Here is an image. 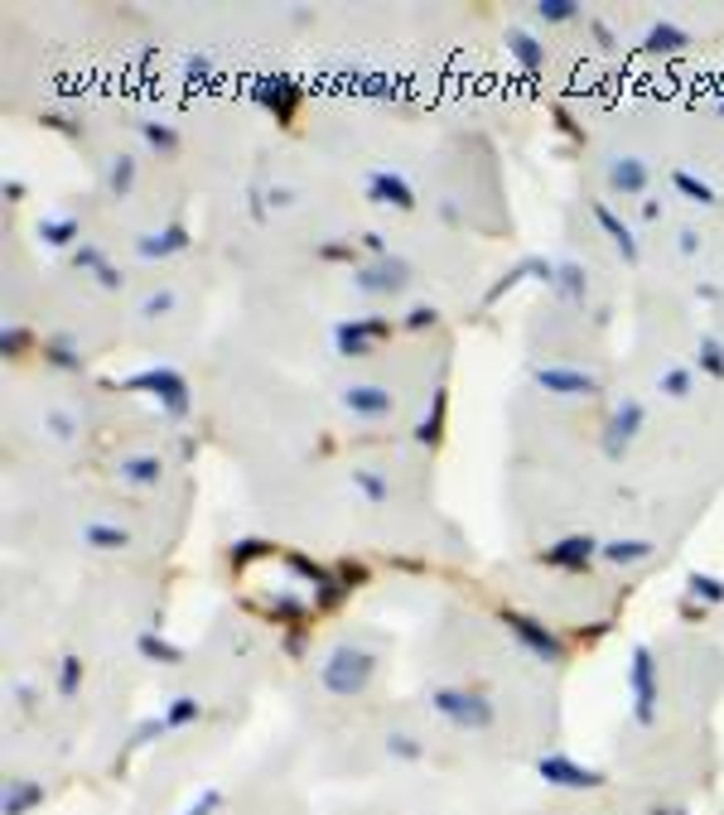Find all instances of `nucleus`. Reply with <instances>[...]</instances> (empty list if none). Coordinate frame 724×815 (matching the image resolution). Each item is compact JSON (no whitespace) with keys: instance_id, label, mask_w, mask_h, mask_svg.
<instances>
[{"instance_id":"nucleus-1","label":"nucleus","mask_w":724,"mask_h":815,"mask_svg":"<svg viewBox=\"0 0 724 815\" xmlns=\"http://www.w3.org/2000/svg\"><path fill=\"white\" fill-rule=\"evenodd\" d=\"M430 709L445 719L449 729H493V719H498L493 700H483L474 690H454V685L435 690V695H430Z\"/></svg>"},{"instance_id":"nucleus-2","label":"nucleus","mask_w":724,"mask_h":815,"mask_svg":"<svg viewBox=\"0 0 724 815\" xmlns=\"http://www.w3.org/2000/svg\"><path fill=\"white\" fill-rule=\"evenodd\" d=\"M367 676H372V661L362 652H334L324 666H319V685L329 690V695H338V700H353V695H362V685H367Z\"/></svg>"},{"instance_id":"nucleus-3","label":"nucleus","mask_w":724,"mask_h":815,"mask_svg":"<svg viewBox=\"0 0 724 815\" xmlns=\"http://www.w3.org/2000/svg\"><path fill=\"white\" fill-rule=\"evenodd\" d=\"M507 627L517 632V642L531 647V652L541 656V661H560V642L546 632V627L536 623V618H522V613H507Z\"/></svg>"},{"instance_id":"nucleus-4","label":"nucleus","mask_w":724,"mask_h":815,"mask_svg":"<svg viewBox=\"0 0 724 815\" xmlns=\"http://www.w3.org/2000/svg\"><path fill=\"white\" fill-rule=\"evenodd\" d=\"M343 406L353 410V415L382 420V415H391V391H382V386H348L343 391Z\"/></svg>"},{"instance_id":"nucleus-5","label":"nucleus","mask_w":724,"mask_h":815,"mask_svg":"<svg viewBox=\"0 0 724 815\" xmlns=\"http://www.w3.org/2000/svg\"><path fill=\"white\" fill-rule=\"evenodd\" d=\"M367 193H372L377 203H396V208H411V203H416L411 184H406L401 174H387V169H372V174H367Z\"/></svg>"},{"instance_id":"nucleus-6","label":"nucleus","mask_w":724,"mask_h":815,"mask_svg":"<svg viewBox=\"0 0 724 815\" xmlns=\"http://www.w3.org/2000/svg\"><path fill=\"white\" fill-rule=\"evenodd\" d=\"M633 695H638V724H652V709H657V685H652V656H647V652L633 656Z\"/></svg>"},{"instance_id":"nucleus-7","label":"nucleus","mask_w":724,"mask_h":815,"mask_svg":"<svg viewBox=\"0 0 724 815\" xmlns=\"http://www.w3.org/2000/svg\"><path fill=\"white\" fill-rule=\"evenodd\" d=\"M541 777L556 782V787H599V772L575 767V762H565V758H541Z\"/></svg>"},{"instance_id":"nucleus-8","label":"nucleus","mask_w":724,"mask_h":815,"mask_svg":"<svg viewBox=\"0 0 724 815\" xmlns=\"http://www.w3.org/2000/svg\"><path fill=\"white\" fill-rule=\"evenodd\" d=\"M44 801V787L39 782H25V777H10L5 782V815H25L29 806Z\"/></svg>"},{"instance_id":"nucleus-9","label":"nucleus","mask_w":724,"mask_h":815,"mask_svg":"<svg viewBox=\"0 0 724 815\" xmlns=\"http://www.w3.org/2000/svg\"><path fill=\"white\" fill-rule=\"evenodd\" d=\"M353 488H358L362 497L372 502V507H382V502L391 497V483L382 478V473H377V468H353Z\"/></svg>"},{"instance_id":"nucleus-10","label":"nucleus","mask_w":724,"mask_h":815,"mask_svg":"<svg viewBox=\"0 0 724 815\" xmlns=\"http://www.w3.org/2000/svg\"><path fill=\"white\" fill-rule=\"evenodd\" d=\"M83 541L97 545V550H121V545H131V536L121 531V526H102V521H87L83 526Z\"/></svg>"},{"instance_id":"nucleus-11","label":"nucleus","mask_w":724,"mask_h":815,"mask_svg":"<svg viewBox=\"0 0 724 815\" xmlns=\"http://www.w3.org/2000/svg\"><path fill=\"white\" fill-rule=\"evenodd\" d=\"M367 333H382V324H362V328H353V324H338V328H334L338 348H343V353H353V357H362V353H367Z\"/></svg>"},{"instance_id":"nucleus-12","label":"nucleus","mask_w":724,"mask_h":815,"mask_svg":"<svg viewBox=\"0 0 724 815\" xmlns=\"http://www.w3.org/2000/svg\"><path fill=\"white\" fill-rule=\"evenodd\" d=\"M116 473H121V483H136V488L160 483V463H155V459H131V463H121Z\"/></svg>"},{"instance_id":"nucleus-13","label":"nucleus","mask_w":724,"mask_h":815,"mask_svg":"<svg viewBox=\"0 0 724 815\" xmlns=\"http://www.w3.org/2000/svg\"><path fill=\"white\" fill-rule=\"evenodd\" d=\"M589 550H594V541H580V536H575V541H560L556 550H546V560H551V565H580V560H589Z\"/></svg>"},{"instance_id":"nucleus-14","label":"nucleus","mask_w":724,"mask_h":815,"mask_svg":"<svg viewBox=\"0 0 724 815\" xmlns=\"http://www.w3.org/2000/svg\"><path fill=\"white\" fill-rule=\"evenodd\" d=\"M189 719H198V700L194 695H179V705L165 714V729H184Z\"/></svg>"},{"instance_id":"nucleus-15","label":"nucleus","mask_w":724,"mask_h":815,"mask_svg":"<svg viewBox=\"0 0 724 815\" xmlns=\"http://www.w3.org/2000/svg\"><path fill=\"white\" fill-rule=\"evenodd\" d=\"M541 381H546V386H556V391H575V386H585V391H589V381L570 377V372H541Z\"/></svg>"},{"instance_id":"nucleus-16","label":"nucleus","mask_w":724,"mask_h":815,"mask_svg":"<svg viewBox=\"0 0 724 815\" xmlns=\"http://www.w3.org/2000/svg\"><path fill=\"white\" fill-rule=\"evenodd\" d=\"M78 671H83V661H78V656H68V661H63V676H58V690H63V695H73Z\"/></svg>"},{"instance_id":"nucleus-17","label":"nucleus","mask_w":724,"mask_h":815,"mask_svg":"<svg viewBox=\"0 0 724 815\" xmlns=\"http://www.w3.org/2000/svg\"><path fill=\"white\" fill-rule=\"evenodd\" d=\"M642 555H647V545H638V541L609 545V560H618V565H623V560H642Z\"/></svg>"},{"instance_id":"nucleus-18","label":"nucleus","mask_w":724,"mask_h":815,"mask_svg":"<svg viewBox=\"0 0 724 815\" xmlns=\"http://www.w3.org/2000/svg\"><path fill=\"white\" fill-rule=\"evenodd\" d=\"M131 179H136V169H131V160H121L112 169V189L116 193H131Z\"/></svg>"},{"instance_id":"nucleus-19","label":"nucleus","mask_w":724,"mask_h":815,"mask_svg":"<svg viewBox=\"0 0 724 815\" xmlns=\"http://www.w3.org/2000/svg\"><path fill=\"white\" fill-rule=\"evenodd\" d=\"M44 232H49V242H54V246L73 242V222H49V227H44Z\"/></svg>"},{"instance_id":"nucleus-20","label":"nucleus","mask_w":724,"mask_h":815,"mask_svg":"<svg viewBox=\"0 0 724 815\" xmlns=\"http://www.w3.org/2000/svg\"><path fill=\"white\" fill-rule=\"evenodd\" d=\"M140 652H150V656H169V661H174V656H179V652H174V647H165V642H155V637H150V632H145V637H140Z\"/></svg>"},{"instance_id":"nucleus-21","label":"nucleus","mask_w":724,"mask_h":815,"mask_svg":"<svg viewBox=\"0 0 724 815\" xmlns=\"http://www.w3.org/2000/svg\"><path fill=\"white\" fill-rule=\"evenodd\" d=\"M218 801H223L218 791H203V801H198V806H189V811H184V815H208V811H213V806H218Z\"/></svg>"},{"instance_id":"nucleus-22","label":"nucleus","mask_w":724,"mask_h":815,"mask_svg":"<svg viewBox=\"0 0 724 815\" xmlns=\"http://www.w3.org/2000/svg\"><path fill=\"white\" fill-rule=\"evenodd\" d=\"M145 140H150V145H165V150H174V136H169V131H155V126H145Z\"/></svg>"},{"instance_id":"nucleus-23","label":"nucleus","mask_w":724,"mask_h":815,"mask_svg":"<svg viewBox=\"0 0 724 815\" xmlns=\"http://www.w3.org/2000/svg\"><path fill=\"white\" fill-rule=\"evenodd\" d=\"M546 20H570V5H541Z\"/></svg>"}]
</instances>
